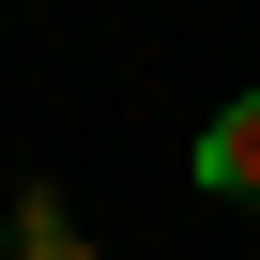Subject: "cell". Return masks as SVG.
Returning <instances> with one entry per match:
<instances>
[{"instance_id":"obj_1","label":"cell","mask_w":260,"mask_h":260,"mask_svg":"<svg viewBox=\"0 0 260 260\" xmlns=\"http://www.w3.org/2000/svg\"><path fill=\"white\" fill-rule=\"evenodd\" d=\"M184 169H199V199H260V92H230V107L199 122Z\"/></svg>"},{"instance_id":"obj_2","label":"cell","mask_w":260,"mask_h":260,"mask_svg":"<svg viewBox=\"0 0 260 260\" xmlns=\"http://www.w3.org/2000/svg\"><path fill=\"white\" fill-rule=\"evenodd\" d=\"M16 260H107V245H77L61 184H16Z\"/></svg>"}]
</instances>
